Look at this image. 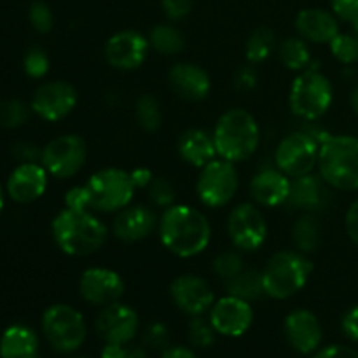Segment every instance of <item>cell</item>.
I'll use <instances>...</instances> for the list:
<instances>
[{
	"label": "cell",
	"instance_id": "obj_1",
	"mask_svg": "<svg viewBox=\"0 0 358 358\" xmlns=\"http://www.w3.org/2000/svg\"><path fill=\"white\" fill-rule=\"evenodd\" d=\"M159 238L168 252L182 259L205 252L212 240V226L205 213L189 205H171L159 220Z\"/></svg>",
	"mask_w": 358,
	"mask_h": 358
},
{
	"label": "cell",
	"instance_id": "obj_2",
	"mask_svg": "<svg viewBox=\"0 0 358 358\" xmlns=\"http://www.w3.org/2000/svg\"><path fill=\"white\" fill-rule=\"evenodd\" d=\"M108 229L91 210L65 208L52 219V238L59 250L72 257H87L100 250Z\"/></svg>",
	"mask_w": 358,
	"mask_h": 358
},
{
	"label": "cell",
	"instance_id": "obj_3",
	"mask_svg": "<svg viewBox=\"0 0 358 358\" xmlns=\"http://www.w3.org/2000/svg\"><path fill=\"white\" fill-rule=\"evenodd\" d=\"M217 156L229 163L247 161L257 150L261 142V129L254 115L243 108H231L224 112L213 129Z\"/></svg>",
	"mask_w": 358,
	"mask_h": 358
},
{
	"label": "cell",
	"instance_id": "obj_4",
	"mask_svg": "<svg viewBox=\"0 0 358 358\" xmlns=\"http://www.w3.org/2000/svg\"><path fill=\"white\" fill-rule=\"evenodd\" d=\"M320 177L338 191H358V138L329 135L318 154Z\"/></svg>",
	"mask_w": 358,
	"mask_h": 358
},
{
	"label": "cell",
	"instance_id": "obj_5",
	"mask_svg": "<svg viewBox=\"0 0 358 358\" xmlns=\"http://www.w3.org/2000/svg\"><path fill=\"white\" fill-rule=\"evenodd\" d=\"M313 273V264L301 252L283 250L273 255L262 271L264 292L271 299H289L306 285Z\"/></svg>",
	"mask_w": 358,
	"mask_h": 358
},
{
	"label": "cell",
	"instance_id": "obj_6",
	"mask_svg": "<svg viewBox=\"0 0 358 358\" xmlns=\"http://www.w3.org/2000/svg\"><path fill=\"white\" fill-rule=\"evenodd\" d=\"M334 90L332 84L317 66L303 70L290 86L289 103L296 117L304 122L318 121L331 108Z\"/></svg>",
	"mask_w": 358,
	"mask_h": 358
},
{
	"label": "cell",
	"instance_id": "obj_7",
	"mask_svg": "<svg viewBox=\"0 0 358 358\" xmlns=\"http://www.w3.org/2000/svg\"><path fill=\"white\" fill-rule=\"evenodd\" d=\"M84 185L90 192L91 210L103 213L121 212L129 206L136 191L129 171L121 168H105L96 171Z\"/></svg>",
	"mask_w": 358,
	"mask_h": 358
},
{
	"label": "cell",
	"instance_id": "obj_8",
	"mask_svg": "<svg viewBox=\"0 0 358 358\" xmlns=\"http://www.w3.org/2000/svg\"><path fill=\"white\" fill-rule=\"evenodd\" d=\"M42 331L49 345L59 353L76 352L86 339L83 315L69 304L49 306L42 317Z\"/></svg>",
	"mask_w": 358,
	"mask_h": 358
},
{
	"label": "cell",
	"instance_id": "obj_9",
	"mask_svg": "<svg viewBox=\"0 0 358 358\" xmlns=\"http://www.w3.org/2000/svg\"><path fill=\"white\" fill-rule=\"evenodd\" d=\"M238 191V171L234 163L226 159H213L201 168L196 192L199 201L208 208H220L233 201Z\"/></svg>",
	"mask_w": 358,
	"mask_h": 358
},
{
	"label": "cell",
	"instance_id": "obj_10",
	"mask_svg": "<svg viewBox=\"0 0 358 358\" xmlns=\"http://www.w3.org/2000/svg\"><path fill=\"white\" fill-rule=\"evenodd\" d=\"M318 154H320V142L311 136L306 129H301V131L287 135L278 143L275 164L287 177H303V175L311 173L317 166Z\"/></svg>",
	"mask_w": 358,
	"mask_h": 358
},
{
	"label": "cell",
	"instance_id": "obj_11",
	"mask_svg": "<svg viewBox=\"0 0 358 358\" xmlns=\"http://www.w3.org/2000/svg\"><path fill=\"white\" fill-rule=\"evenodd\" d=\"M86 159V142L79 135H62L42 149L41 164L52 177L70 178L83 170Z\"/></svg>",
	"mask_w": 358,
	"mask_h": 358
},
{
	"label": "cell",
	"instance_id": "obj_12",
	"mask_svg": "<svg viewBox=\"0 0 358 358\" xmlns=\"http://www.w3.org/2000/svg\"><path fill=\"white\" fill-rule=\"evenodd\" d=\"M227 234L231 243L241 252H255L268 238V224L261 210L250 203H241L227 219Z\"/></svg>",
	"mask_w": 358,
	"mask_h": 358
},
{
	"label": "cell",
	"instance_id": "obj_13",
	"mask_svg": "<svg viewBox=\"0 0 358 358\" xmlns=\"http://www.w3.org/2000/svg\"><path fill=\"white\" fill-rule=\"evenodd\" d=\"M79 103V94L72 84L65 80H49L41 84L31 96L30 107L34 114L48 122L65 119Z\"/></svg>",
	"mask_w": 358,
	"mask_h": 358
},
{
	"label": "cell",
	"instance_id": "obj_14",
	"mask_svg": "<svg viewBox=\"0 0 358 358\" xmlns=\"http://www.w3.org/2000/svg\"><path fill=\"white\" fill-rule=\"evenodd\" d=\"M149 37L136 30H122L112 35L105 44V59L117 70H135L143 65L149 55Z\"/></svg>",
	"mask_w": 358,
	"mask_h": 358
},
{
	"label": "cell",
	"instance_id": "obj_15",
	"mask_svg": "<svg viewBox=\"0 0 358 358\" xmlns=\"http://www.w3.org/2000/svg\"><path fill=\"white\" fill-rule=\"evenodd\" d=\"M252 320H254V311L250 303L229 294L215 301L210 308V324L215 332L227 338L243 336L250 329Z\"/></svg>",
	"mask_w": 358,
	"mask_h": 358
},
{
	"label": "cell",
	"instance_id": "obj_16",
	"mask_svg": "<svg viewBox=\"0 0 358 358\" xmlns=\"http://www.w3.org/2000/svg\"><path fill=\"white\" fill-rule=\"evenodd\" d=\"M171 301L178 310L191 317H201L215 303V296L205 278L196 275H182L170 285Z\"/></svg>",
	"mask_w": 358,
	"mask_h": 358
},
{
	"label": "cell",
	"instance_id": "obj_17",
	"mask_svg": "<svg viewBox=\"0 0 358 358\" xmlns=\"http://www.w3.org/2000/svg\"><path fill=\"white\" fill-rule=\"evenodd\" d=\"M79 292L93 306H108L117 303L124 294L121 275L107 268H90L80 275Z\"/></svg>",
	"mask_w": 358,
	"mask_h": 358
},
{
	"label": "cell",
	"instance_id": "obj_18",
	"mask_svg": "<svg viewBox=\"0 0 358 358\" xmlns=\"http://www.w3.org/2000/svg\"><path fill=\"white\" fill-rule=\"evenodd\" d=\"M94 329L105 343L126 345L135 338L138 331V315L133 308L117 301V303L103 306L94 322Z\"/></svg>",
	"mask_w": 358,
	"mask_h": 358
},
{
	"label": "cell",
	"instance_id": "obj_19",
	"mask_svg": "<svg viewBox=\"0 0 358 358\" xmlns=\"http://www.w3.org/2000/svg\"><path fill=\"white\" fill-rule=\"evenodd\" d=\"M48 170L41 163L17 164L7 178V196L20 205L37 201L48 189Z\"/></svg>",
	"mask_w": 358,
	"mask_h": 358
},
{
	"label": "cell",
	"instance_id": "obj_20",
	"mask_svg": "<svg viewBox=\"0 0 358 358\" xmlns=\"http://www.w3.org/2000/svg\"><path fill=\"white\" fill-rule=\"evenodd\" d=\"M168 86L184 101H201L208 96L210 76L203 66L196 63H175L168 72Z\"/></svg>",
	"mask_w": 358,
	"mask_h": 358
},
{
	"label": "cell",
	"instance_id": "obj_21",
	"mask_svg": "<svg viewBox=\"0 0 358 358\" xmlns=\"http://www.w3.org/2000/svg\"><path fill=\"white\" fill-rule=\"evenodd\" d=\"M329 187L331 185L320 177V173L315 175L311 171L303 177H296L290 184L287 205L303 213H315L318 210H324L331 199Z\"/></svg>",
	"mask_w": 358,
	"mask_h": 358
},
{
	"label": "cell",
	"instance_id": "obj_22",
	"mask_svg": "<svg viewBox=\"0 0 358 358\" xmlns=\"http://www.w3.org/2000/svg\"><path fill=\"white\" fill-rule=\"evenodd\" d=\"M283 331L289 345L299 353L315 352L322 343L320 320L308 310H296L287 315Z\"/></svg>",
	"mask_w": 358,
	"mask_h": 358
},
{
	"label": "cell",
	"instance_id": "obj_23",
	"mask_svg": "<svg viewBox=\"0 0 358 358\" xmlns=\"http://www.w3.org/2000/svg\"><path fill=\"white\" fill-rule=\"evenodd\" d=\"M156 224V213L149 206H126L112 222V234L126 243H135V241L145 240L154 231Z\"/></svg>",
	"mask_w": 358,
	"mask_h": 358
},
{
	"label": "cell",
	"instance_id": "obj_24",
	"mask_svg": "<svg viewBox=\"0 0 358 358\" xmlns=\"http://www.w3.org/2000/svg\"><path fill=\"white\" fill-rule=\"evenodd\" d=\"M290 177H287L278 168H266L254 175L250 182V194L254 201L261 206L287 205L290 194Z\"/></svg>",
	"mask_w": 358,
	"mask_h": 358
},
{
	"label": "cell",
	"instance_id": "obj_25",
	"mask_svg": "<svg viewBox=\"0 0 358 358\" xmlns=\"http://www.w3.org/2000/svg\"><path fill=\"white\" fill-rule=\"evenodd\" d=\"M296 30L299 37L313 44H331L339 34V23L334 13L325 9H303L296 17Z\"/></svg>",
	"mask_w": 358,
	"mask_h": 358
},
{
	"label": "cell",
	"instance_id": "obj_26",
	"mask_svg": "<svg viewBox=\"0 0 358 358\" xmlns=\"http://www.w3.org/2000/svg\"><path fill=\"white\" fill-rule=\"evenodd\" d=\"M178 156L191 166L201 170L205 164L215 159L217 149L213 142V135L206 133L205 129L191 128L185 129L180 135L177 143Z\"/></svg>",
	"mask_w": 358,
	"mask_h": 358
},
{
	"label": "cell",
	"instance_id": "obj_27",
	"mask_svg": "<svg viewBox=\"0 0 358 358\" xmlns=\"http://www.w3.org/2000/svg\"><path fill=\"white\" fill-rule=\"evenodd\" d=\"M38 355V338L27 325H10L0 338L2 358H35Z\"/></svg>",
	"mask_w": 358,
	"mask_h": 358
},
{
	"label": "cell",
	"instance_id": "obj_28",
	"mask_svg": "<svg viewBox=\"0 0 358 358\" xmlns=\"http://www.w3.org/2000/svg\"><path fill=\"white\" fill-rule=\"evenodd\" d=\"M226 290L229 296L240 297L245 301H257L264 296V283H262V273L254 268H245L231 280L226 282Z\"/></svg>",
	"mask_w": 358,
	"mask_h": 358
},
{
	"label": "cell",
	"instance_id": "obj_29",
	"mask_svg": "<svg viewBox=\"0 0 358 358\" xmlns=\"http://www.w3.org/2000/svg\"><path fill=\"white\" fill-rule=\"evenodd\" d=\"M322 229L318 219L313 213H304L294 222L292 226V240L301 254H315L320 247Z\"/></svg>",
	"mask_w": 358,
	"mask_h": 358
},
{
	"label": "cell",
	"instance_id": "obj_30",
	"mask_svg": "<svg viewBox=\"0 0 358 358\" xmlns=\"http://www.w3.org/2000/svg\"><path fill=\"white\" fill-rule=\"evenodd\" d=\"M150 48L164 56H175L184 51L185 37L177 27L166 23H159L149 34Z\"/></svg>",
	"mask_w": 358,
	"mask_h": 358
},
{
	"label": "cell",
	"instance_id": "obj_31",
	"mask_svg": "<svg viewBox=\"0 0 358 358\" xmlns=\"http://www.w3.org/2000/svg\"><path fill=\"white\" fill-rule=\"evenodd\" d=\"M280 62L283 66L294 72H303L310 69L311 65V52L310 45L303 37H289L280 44L278 48Z\"/></svg>",
	"mask_w": 358,
	"mask_h": 358
},
{
	"label": "cell",
	"instance_id": "obj_32",
	"mask_svg": "<svg viewBox=\"0 0 358 358\" xmlns=\"http://www.w3.org/2000/svg\"><path fill=\"white\" fill-rule=\"evenodd\" d=\"M276 48V35L269 27L255 28L245 44V58L252 65L266 62Z\"/></svg>",
	"mask_w": 358,
	"mask_h": 358
},
{
	"label": "cell",
	"instance_id": "obj_33",
	"mask_svg": "<svg viewBox=\"0 0 358 358\" xmlns=\"http://www.w3.org/2000/svg\"><path fill=\"white\" fill-rule=\"evenodd\" d=\"M135 117L143 131L154 133L159 129L161 122H163V112H161V105L154 94L145 93L136 100Z\"/></svg>",
	"mask_w": 358,
	"mask_h": 358
},
{
	"label": "cell",
	"instance_id": "obj_34",
	"mask_svg": "<svg viewBox=\"0 0 358 358\" xmlns=\"http://www.w3.org/2000/svg\"><path fill=\"white\" fill-rule=\"evenodd\" d=\"M31 107L24 105L20 100L0 101V128L14 129L23 126L30 117Z\"/></svg>",
	"mask_w": 358,
	"mask_h": 358
},
{
	"label": "cell",
	"instance_id": "obj_35",
	"mask_svg": "<svg viewBox=\"0 0 358 358\" xmlns=\"http://www.w3.org/2000/svg\"><path fill=\"white\" fill-rule=\"evenodd\" d=\"M332 56L343 65H353L358 62V37L355 34H341L339 31L329 44Z\"/></svg>",
	"mask_w": 358,
	"mask_h": 358
},
{
	"label": "cell",
	"instance_id": "obj_36",
	"mask_svg": "<svg viewBox=\"0 0 358 358\" xmlns=\"http://www.w3.org/2000/svg\"><path fill=\"white\" fill-rule=\"evenodd\" d=\"M147 196H149V201L154 206H159V208L166 210L171 205H175L177 192H175V187L170 178L154 177L150 185L147 187Z\"/></svg>",
	"mask_w": 358,
	"mask_h": 358
},
{
	"label": "cell",
	"instance_id": "obj_37",
	"mask_svg": "<svg viewBox=\"0 0 358 358\" xmlns=\"http://www.w3.org/2000/svg\"><path fill=\"white\" fill-rule=\"evenodd\" d=\"M189 341L196 348H208L215 341V329L203 317H192L187 329Z\"/></svg>",
	"mask_w": 358,
	"mask_h": 358
},
{
	"label": "cell",
	"instance_id": "obj_38",
	"mask_svg": "<svg viewBox=\"0 0 358 358\" xmlns=\"http://www.w3.org/2000/svg\"><path fill=\"white\" fill-rule=\"evenodd\" d=\"M245 269L243 257L238 252H224V254L217 255L213 261V273L224 282L231 280Z\"/></svg>",
	"mask_w": 358,
	"mask_h": 358
},
{
	"label": "cell",
	"instance_id": "obj_39",
	"mask_svg": "<svg viewBox=\"0 0 358 358\" xmlns=\"http://www.w3.org/2000/svg\"><path fill=\"white\" fill-rule=\"evenodd\" d=\"M24 73L31 79H42L49 72V56L42 48L35 45L27 51L23 58Z\"/></svg>",
	"mask_w": 358,
	"mask_h": 358
},
{
	"label": "cell",
	"instance_id": "obj_40",
	"mask_svg": "<svg viewBox=\"0 0 358 358\" xmlns=\"http://www.w3.org/2000/svg\"><path fill=\"white\" fill-rule=\"evenodd\" d=\"M28 20L38 34H49L55 27V16H52L51 7L45 2H34L28 9Z\"/></svg>",
	"mask_w": 358,
	"mask_h": 358
},
{
	"label": "cell",
	"instance_id": "obj_41",
	"mask_svg": "<svg viewBox=\"0 0 358 358\" xmlns=\"http://www.w3.org/2000/svg\"><path fill=\"white\" fill-rule=\"evenodd\" d=\"M168 341H170V332H168L166 325L161 322L150 324L143 334V343L152 350H166Z\"/></svg>",
	"mask_w": 358,
	"mask_h": 358
},
{
	"label": "cell",
	"instance_id": "obj_42",
	"mask_svg": "<svg viewBox=\"0 0 358 358\" xmlns=\"http://www.w3.org/2000/svg\"><path fill=\"white\" fill-rule=\"evenodd\" d=\"M257 80V70H255V65H252V63L241 65L240 69L236 70V73H234V87H236L240 93H248V91L255 90Z\"/></svg>",
	"mask_w": 358,
	"mask_h": 358
},
{
	"label": "cell",
	"instance_id": "obj_43",
	"mask_svg": "<svg viewBox=\"0 0 358 358\" xmlns=\"http://www.w3.org/2000/svg\"><path fill=\"white\" fill-rule=\"evenodd\" d=\"M161 7H163V13L166 14L168 20L178 21L191 14L194 0H161Z\"/></svg>",
	"mask_w": 358,
	"mask_h": 358
},
{
	"label": "cell",
	"instance_id": "obj_44",
	"mask_svg": "<svg viewBox=\"0 0 358 358\" xmlns=\"http://www.w3.org/2000/svg\"><path fill=\"white\" fill-rule=\"evenodd\" d=\"M65 206L70 210H91L90 192L86 185H76L65 194Z\"/></svg>",
	"mask_w": 358,
	"mask_h": 358
},
{
	"label": "cell",
	"instance_id": "obj_45",
	"mask_svg": "<svg viewBox=\"0 0 358 358\" xmlns=\"http://www.w3.org/2000/svg\"><path fill=\"white\" fill-rule=\"evenodd\" d=\"M331 7L336 17L343 21L353 23L358 17V0H331Z\"/></svg>",
	"mask_w": 358,
	"mask_h": 358
},
{
	"label": "cell",
	"instance_id": "obj_46",
	"mask_svg": "<svg viewBox=\"0 0 358 358\" xmlns=\"http://www.w3.org/2000/svg\"><path fill=\"white\" fill-rule=\"evenodd\" d=\"M341 329L346 338L358 343V304L346 311L341 320Z\"/></svg>",
	"mask_w": 358,
	"mask_h": 358
},
{
	"label": "cell",
	"instance_id": "obj_47",
	"mask_svg": "<svg viewBox=\"0 0 358 358\" xmlns=\"http://www.w3.org/2000/svg\"><path fill=\"white\" fill-rule=\"evenodd\" d=\"M313 358H358V353L353 348L343 345H332L320 350Z\"/></svg>",
	"mask_w": 358,
	"mask_h": 358
},
{
	"label": "cell",
	"instance_id": "obj_48",
	"mask_svg": "<svg viewBox=\"0 0 358 358\" xmlns=\"http://www.w3.org/2000/svg\"><path fill=\"white\" fill-rule=\"evenodd\" d=\"M345 226H346V233H348L350 240H352L358 247V199L352 206H350L348 212H346Z\"/></svg>",
	"mask_w": 358,
	"mask_h": 358
},
{
	"label": "cell",
	"instance_id": "obj_49",
	"mask_svg": "<svg viewBox=\"0 0 358 358\" xmlns=\"http://www.w3.org/2000/svg\"><path fill=\"white\" fill-rule=\"evenodd\" d=\"M129 175H131L133 185L136 189H147L150 185V182H152V178L156 177L149 168H135L133 171H129Z\"/></svg>",
	"mask_w": 358,
	"mask_h": 358
},
{
	"label": "cell",
	"instance_id": "obj_50",
	"mask_svg": "<svg viewBox=\"0 0 358 358\" xmlns=\"http://www.w3.org/2000/svg\"><path fill=\"white\" fill-rule=\"evenodd\" d=\"M128 350L124 345H117V343H107L105 348L101 350V358H126Z\"/></svg>",
	"mask_w": 358,
	"mask_h": 358
},
{
	"label": "cell",
	"instance_id": "obj_51",
	"mask_svg": "<svg viewBox=\"0 0 358 358\" xmlns=\"http://www.w3.org/2000/svg\"><path fill=\"white\" fill-rule=\"evenodd\" d=\"M161 358H196V355L189 348H184V346H173V348L164 350Z\"/></svg>",
	"mask_w": 358,
	"mask_h": 358
},
{
	"label": "cell",
	"instance_id": "obj_52",
	"mask_svg": "<svg viewBox=\"0 0 358 358\" xmlns=\"http://www.w3.org/2000/svg\"><path fill=\"white\" fill-rule=\"evenodd\" d=\"M126 358H149L143 348H131L126 353Z\"/></svg>",
	"mask_w": 358,
	"mask_h": 358
},
{
	"label": "cell",
	"instance_id": "obj_53",
	"mask_svg": "<svg viewBox=\"0 0 358 358\" xmlns=\"http://www.w3.org/2000/svg\"><path fill=\"white\" fill-rule=\"evenodd\" d=\"M350 103H352V108L355 110V114L358 115V86L352 91V96H350Z\"/></svg>",
	"mask_w": 358,
	"mask_h": 358
},
{
	"label": "cell",
	"instance_id": "obj_54",
	"mask_svg": "<svg viewBox=\"0 0 358 358\" xmlns=\"http://www.w3.org/2000/svg\"><path fill=\"white\" fill-rule=\"evenodd\" d=\"M2 210H3V189L2 185H0V213H2Z\"/></svg>",
	"mask_w": 358,
	"mask_h": 358
},
{
	"label": "cell",
	"instance_id": "obj_55",
	"mask_svg": "<svg viewBox=\"0 0 358 358\" xmlns=\"http://www.w3.org/2000/svg\"><path fill=\"white\" fill-rule=\"evenodd\" d=\"M353 31H355V35L358 37V17L355 21H353Z\"/></svg>",
	"mask_w": 358,
	"mask_h": 358
},
{
	"label": "cell",
	"instance_id": "obj_56",
	"mask_svg": "<svg viewBox=\"0 0 358 358\" xmlns=\"http://www.w3.org/2000/svg\"><path fill=\"white\" fill-rule=\"evenodd\" d=\"M76 358H86V357H76Z\"/></svg>",
	"mask_w": 358,
	"mask_h": 358
},
{
	"label": "cell",
	"instance_id": "obj_57",
	"mask_svg": "<svg viewBox=\"0 0 358 358\" xmlns=\"http://www.w3.org/2000/svg\"><path fill=\"white\" fill-rule=\"evenodd\" d=\"M35 358H41V357H38V355H37V357H35Z\"/></svg>",
	"mask_w": 358,
	"mask_h": 358
}]
</instances>
